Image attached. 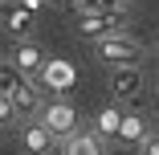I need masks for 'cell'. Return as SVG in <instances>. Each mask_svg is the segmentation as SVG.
Returning <instances> with one entry per match:
<instances>
[{
    "label": "cell",
    "instance_id": "cell-18",
    "mask_svg": "<svg viewBox=\"0 0 159 155\" xmlns=\"http://www.w3.org/2000/svg\"><path fill=\"white\" fill-rule=\"evenodd\" d=\"M57 4H78V0H57Z\"/></svg>",
    "mask_w": 159,
    "mask_h": 155
},
{
    "label": "cell",
    "instance_id": "cell-5",
    "mask_svg": "<svg viewBox=\"0 0 159 155\" xmlns=\"http://www.w3.org/2000/svg\"><path fill=\"white\" fill-rule=\"evenodd\" d=\"M33 16H37V12L20 8L16 0H12V4H4V8H0V25H4L8 33H16V37H25L29 29H33Z\"/></svg>",
    "mask_w": 159,
    "mask_h": 155
},
{
    "label": "cell",
    "instance_id": "cell-16",
    "mask_svg": "<svg viewBox=\"0 0 159 155\" xmlns=\"http://www.w3.org/2000/svg\"><path fill=\"white\" fill-rule=\"evenodd\" d=\"M16 4L29 8V12H41V8H45V0H16Z\"/></svg>",
    "mask_w": 159,
    "mask_h": 155
},
{
    "label": "cell",
    "instance_id": "cell-11",
    "mask_svg": "<svg viewBox=\"0 0 159 155\" xmlns=\"http://www.w3.org/2000/svg\"><path fill=\"white\" fill-rule=\"evenodd\" d=\"M118 139H122V143H143V139H147V127H143V118L122 110V131H118Z\"/></svg>",
    "mask_w": 159,
    "mask_h": 155
},
{
    "label": "cell",
    "instance_id": "cell-8",
    "mask_svg": "<svg viewBox=\"0 0 159 155\" xmlns=\"http://www.w3.org/2000/svg\"><path fill=\"white\" fill-rule=\"evenodd\" d=\"M12 61H16V70H20L25 78H29V74H41V70H45V57H41V49H37L33 41H20Z\"/></svg>",
    "mask_w": 159,
    "mask_h": 155
},
{
    "label": "cell",
    "instance_id": "cell-19",
    "mask_svg": "<svg viewBox=\"0 0 159 155\" xmlns=\"http://www.w3.org/2000/svg\"><path fill=\"white\" fill-rule=\"evenodd\" d=\"M45 155H53V151H45Z\"/></svg>",
    "mask_w": 159,
    "mask_h": 155
},
{
    "label": "cell",
    "instance_id": "cell-17",
    "mask_svg": "<svg viewBox=\"0 0 159 155\" xmlns=\"http://www.w3.org/2000/svg\"><path fill=\"white\" fill-rule=\"evenodd\" d=\"M143 155H159V139H143Z\"/></svg>",
    "mask_w": 159,
    "mask_h": 155
},
{
    "label": "cell",
    "instance_id": "cell-7",
    "mask_svg": "<svg viewBox=\"0 0 159 155\" xmlns=\"http://www.w3.org/2000/svg\"><path fill=\"white\" fill-rule=\"evenodd\" d=\"M53 131L45 127V122H29L25 127V151H33V155H45V151H53Z\"/></svg>",
    "mask_w": 159,
    "mask_h": 155
},
{
    "label": "cell",
    "instance_id": "cell-3",
    "mask_svg": "<svg viewBox=\"0 0 159 155\" xmlns=\"http://www.w3.org/2000/svg\"><path fill=\"white\" fill-rule=\"evenodd\" d=\"M78 33L82 37H94V41H102L110 33H122V29H118V12H86L78 21Z\"/></svg>",
    "mask_w": 159,
    "mask_h": 155
},
{
    "label": "cell",
    "instance_id": "cell-9",
    "mask_svg": "<svg viewBox=\"0 0 159 155\" xmlns=\"http://www.w3.org/2000/svg\"><path fill=\"white\" fill-rule=\"evenodd\" d=\"M114 94L118 98H131V94H139L143 90V78H139V66H118V74H114Z\"/></svg>",
    "mask_w": 159,
    "mask_h": 155
},
{
    "label": "cell",
    "instance_id": "cell-1",
    "mask_svg": "<svg viewBox=\"0 0 159 155\" xmlns=\"http://www.w3.org/2000/svg\"><path fill=\"white\" fill-rule=\"evenodd\" d=\"M98 61H106V66H139L143 45L131 33H110V37L98 41Z\"/></svg>",
    "mask_w": 159,
    "mask_h": 155
},
{
    "label": "cell",
    "instance_id": "cell-6",
    "mask_svg": "<svg viewBox=\"0 0 159 155\" xmlns=\"http://www.w3.org/2000/svg\"><path fill=\"white\" fill-rule=\"evenodd\" d=\"M74 66L70 61H45V70H41V82L49 86V90H70L74 86Z\"/></svg>",
    "mask_w": 159,
    "mask_h": 155
},
{
    "label": "cell",
    "instance_id": "cell-15",
    "mask_svg": "<svg viewBox=\"0 0 159 155\" xmlns=\"http://www.w3.org/2000/svg\"><path fill=\"white\" fill-rule=\"evenodd\" d=\"M12 118H16V106L8 94H0V127H12Z\"/></svg>",
    "mask_w": 159,
    "mask_h": 155
},
{
    "label": "cell",
    "instance_id": "cell-2",
    "mask_svg": "<svg viewBox=\"0 0 159 155\" xmlns=\"http://www.w3.org/2000/svg\"><path fill=\"white\" fill-rule=\"evenodd\" d=\"M41 122L53 131V135H74V122H78V110L70 106V102H49L45 110H41Z\"/></svg>",
    "mask_w": 159,
    "mask_h": 155
},
{
    "label": "cell",
    "instance_id": "cell-13",
    "mask_svg": "<svg viewBox=\"0 0 159 155\" xmlns=\"http://www.w3.org/2000/svg\"><path fill=\"white\" fill-rule=\"evenodd\" d=\"M78 8H82V16L86 12H118L122 0H78Z\"/></svg>",
    "mask_w": 159,
    "mask_h": 155
},
{
    "label": "cell",
    "instance_id": "cell-10",
    "mask_svg": "<svg viewBox=\"0 0 159 155\" xmlns=\"http://www.w3.org/2000/svg\"><path fill=\"white\" fill-rule=\"evenodd\" d=\"M94 127H98V135H106V139H118V131H122V110L102 106L98 118H94Z\"/></svg>",
    "mask_w": 159,
    "mask_h": 155
},
{
    "label": "cell",
    "instance_id": "cell-4",
    "mask_svg": "<svg viewBox=\"0 0 159 155\" xmlns=\"http://www.w3.org/2000/svg\"><path fill=\"white\" fill-rule=\"evenodd\" d=\"M8 98H12L16 114H37V110H45V106H41V98H37V86L29 82L25 74H20V82L12 86V94H8Z\"/></svg>",
    "mask_w": 159,
    "mask_h": 155
},
{
    "label": "cell",
    "instance_id": "cell-14",
    "mask_svg": "<svg viewBox=\"0 0 159 155\" xmlns=\"http://www.w3.org/2000/svg\"><path fill=\"white\" fill-rule=\"evenodd\" d=\"M20 82V70H8V66H0V94H12V86Z\"/></svg>",
    "mask_w": 159,
    "mask_h": 155
},
{
    "label": "cell",
    "instance_id": "cell-12",
    "mask_svg": "<svg viewBox=\"0 0 159 155\" xmlns=\"http://www.w3.org/2000/svg\"><path fill=\"white\" fill-rule=\"evenodd\" d=\"M66 155H102V147H98V139H94V135H70Z\"/></svg>",
    "mask_w": 159,
    "mask_h": 155
}]
</instances>
